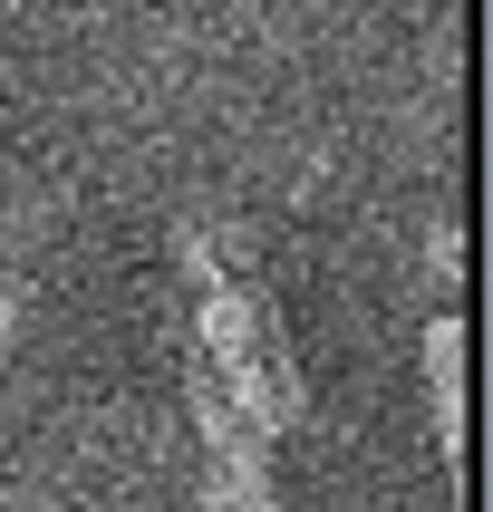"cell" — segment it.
I'll list each match as a JSON object with an SVG mask.
<instances>
[{
	"label": "cell",
	"instance_id": "cell-2",
	"mask_svg": "<svg viewBox=\"0 0 493 512\" xmlns=\"http://www.w3.org/2000/svg\"><path fill=\"white\" fill-rule=\"evenodd\" d=\"M426 416H435V445L464 455V319L455 310L426 319Z\"/></svg>",
	"mask_w": 493,
	"mask_h": 512
},
{
	"label": "cell",
	"instance_id": "cell-1",
	"mask_svg": "<svg viewBox=\"0 0 493 512\" xmlns=\"http://www.w3.org/2000/svg\"><path fill=\"white\" fill-rule=\"evenodd\" d=\"M184 387H194V426H203V503L213 512H281L271 503V445L232 416V397L203 377V358L184 368Z\"/></svg>",
	"mask_w": 493,
	"mask_h": 512
},
{
	"label": "cell",
	"instance_id": "cell-3",
	"mask_svg": "<svg viewBox=\"0 0 493 512\" xmlns=\"http://www.w3.org/2000/svg\"><path fill=\"white\" fill-rule=\"evenodd\" d=\"M29 319V290H20V271H10V252H0V339Z\"/></svg>",
	"mask_w": 493,
	"mask_h": 512
}]
</instances>
